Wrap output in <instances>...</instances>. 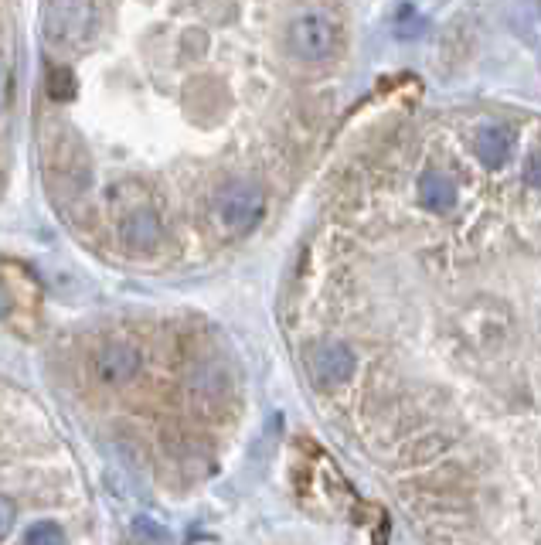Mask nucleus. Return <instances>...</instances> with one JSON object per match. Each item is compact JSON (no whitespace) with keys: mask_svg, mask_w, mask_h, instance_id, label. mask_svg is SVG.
<instances>
[{"mask_svg":"<svg viewBox=\"0 0 541 545\" xmlns=\"http://www.w3.org/2000/svg\"><path fill=\"white\" fill-rule=\"evenodd\" d=\"M419 198H422V205H426L429 212H450V208L456 205V188H453V181L446 178V174L426 171L419 178Z\"/></svg>","mask_w":541,"mask_h":545,"instance_id":"obj_6","label":"nucleus"},{"mask_svg":"<svg viewBox=\"0 0 541 545\" xmlns=\"http://www.w3.org/2000/svg\"><path fill=\"white\" fill-rule=\"evenodd\" d=\"M14 518H18V508H14V501L11 498H4L0 494V542L11 535V528H14Z\"/></svg>","mask_w":541,"mask_h":545,"instance_id":"obj_10","label":"nucleus"},{"mask_svg":"<svg viewBox=\"0 0 541 545\" xmlns=\"http://www.w3.org/2000/svg\"><path fill=\"white\" fill-rule=\"evenodd\" d=\"M7 310H11V297H7V290L0 287V317H7Z\"/></svg>","mask_w":541,"mask_h":545,"instance_id":"obj_13","label":"nucleus"},{"mask_svg":"<svg viewBox=\"0 0 541 545\" xmlns=\"http://www.w3.org/2000/svg\"><path fill=\"white\" fill-rule=\"evenodd\" d=\"M140 372V351L133 345H109L99 351L96 358V375L109 385L130 382Z\"/></svg>","mask_w":541,"mask_h":545,"instance_id":"obj_5","label":"nucleus"},{"mask_svg":"<svg viewBox=\"0 0 541 545\" xmlns=\"http://www.w3.org/2000/svg\"><path fill=\"white\" fill-rule=\"evenodd\" d=\"M262 212H266V201H262V191L252 188V184H232L215 201V218L228 236L249 232L262 218Z\"/></svg>","mask_w":541,"mask_h":545,"instance_id":"obj_2","label":"nucleus"},{"mask_svg":"<svg viewBox=\"0 0 541 545\" xmlns=\"http://www.w3.org/2000/svg\"><path fill=\"white\" fill-rule=\"evenodd\" d=\"M528 181L535 184V188H541V154H535L528 161Z\"/></svg>","mask_w":541,"mask_h":545,"instance_id":"obj_11","label":"nucleus"},{"mask_svg":"<svg viewBox=\"0 0 541 545\" xmlns=\"http://www.w3.org/2000/svg\"><path fill=\"white\" fill-rule=\"evenodd\" d=\"M123 239L126 246H154L160 239V222L154 212H133L123 222Z\"/></svg>","mask_w":541,"mask_h":545,"instance_id":"obj_8","label":"nucleus"},{"mask_svg":"<svg viewBox=\"0 0 541 545\" xmlns=\"http://www.w3.org/2000/svg\"><path fill=\"white\" fill-rule=\"evenodd\" d=\"M96 35V11L89 4L45 7V38L52 48H82Z\"/></svg>","mask_w":541,"mask_h":545,"instance_id":"obj_1","label":"nucleus"},{"mask_svg":"<svg viewBox=\"0 0 541 545\" xmlns=\"http://www.w3.org/2000/svg\"><path fill=\"white\" fill-rule=\"evenodd\" d=\"M473 150H477L480 164L487 167H501L511 154V130L507 127H484L473 140Z\"/></svg>","mask_w":541,"mask_h":545,"instance_id":"obj_7","label":"nucleus"},{"mask_svg":"<svg viewBox=\"0 0 541 545\" xmlns=\"http://www.w3.org/2000/svg\"><path fill=\"white\" fill-rule=\"evenodd\" d=\"M310 372H314V382L320 385H341L348 382L354 375V355L351 348L337 345V341H331V345H320L314 355H310Z\"/></svg>","mask_w":541,"mask_h":545,"instance_id":"obj_4","label":"nucleus"},{"mask_svg":"<svg viewBox=\"0 0 541 545\" xmlns=\"http://www.w3.org/2000/svg\"><path fill=\"white\" fill-rule=\"evenodd\" d=\"M24 545H65V532L55 522H35L24 535Z\"/></svg>","mask_w":541,"mask_h":545,"instance_id":"obj_9","label":"nucleus"},{"mask_svg":"<svg viewBox=\"0 0 541 545\" xmlns=\"http://www.w3.org/2000/svg\"><path fill=\"white\" fill-rule=\"evenodd\" d=\"M4 103H7V69L0 62V109H4Z\"/></svg>","mask_w":541,"mask_h":545,"instance_id":"obj_12","label":"nucleus"},{"mask_svg":"<svg viewBox=\"0 0 541 545\" xmlns=\"http://www.w3.org/2000/svg\"><path fill=\"white\" fill-rule=\"evenodd\" d=\"M286 41H290V52L303 58V62H324L337 48V28L324 14H300V18L290 24Z\"/></svg>","mask_w":541,"mask_h":545,"instance_id":"obj_3","label":"nucleus"}]
</instances>
